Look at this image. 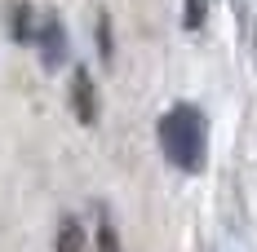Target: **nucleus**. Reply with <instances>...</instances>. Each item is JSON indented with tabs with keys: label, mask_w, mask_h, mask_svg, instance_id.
<instances>
[{
	"label": "nucleus",
	"mask_w": 257,
	"mask_h": 252,
	"mask_svg": "<svg viewBox=\"0 0 257 252\" xmlns=\"http://www.w3.org/2000/svg\"><path fill=\"white\" fill-rule=\"evenodd\" d=\"M155 137H160V151L164 159L182 168V173H200L208 159V120L200 106H191V102H178V106H169L164 115H160V124H155Z\"/></svg>",
	"instance_id": "f257e3e1"
},
{
	"label": "nucleus",
	"mask_w": 257,
	"mask_h": 252,
	"mask_svg": "<svg viewBox=\"0 0 257 252\" xmlns=\"http://www.w3.org/2000/svg\"><path fill=\"white\" fill-rule=\"evenodd\" d=\"M36 49H40V62H45V71H58L67 58H71V40H67V27L58 14H40L36 18Z\"/></svg>",
	"instance_id": "f03ea898"
},
{
	"label": "nucleus",
	"mask_w": 257,
	"mask_h": 252,
	"mask_svg": "<svg viewBox=\"0 0 257 252\" xmlns=\"http://www.w3.org/2000/svg\"><path fill=\"white\" fill-rule=\"evenodd\" d=\"M71 111L80 124H98V89H93V76L84 67L71 71Z\"/></svg>",
	"instance_id": "7ed1b4c3"
},
{
	"label": "nucleus",
	"mask_w": 257,
	"mask_h": 252,
	"mask_svg": "<svg viewBox=\"0 0 257 252\" xmlns=\"http://www.w3.org/2000/svg\"><path fill=\"white\" fill-rule=\"evenodd\" d=\"M5 18H9V40H14V45H36V18H40V14H36L27 0H14Z\"/></svg>",
	"instance_id": "20e7f679"
},
{
	"label": "nucleus",
	"mask_w": 257,
	"mask_h": 252,
	"mask_svg": "<svg viewBox=\"0 0 257 252\" xmlns=\"http://www.w3.org/2000/svg\"><path fill=\"white\" fill-rule=\"evenodd\" d=\"M84 226H80V217H62L58 221V234H53V252H84Z\"/></svg>",
	"instance_id": "39448f33"
},
{
	"label": "nucleus",
	"mask_w": 257,
	"mask_h": 252,
	"mask_svg": "<svg viewBox=\"0 0 257 252\" xmlns=\"http://www.w3.org/2000/svg\"><path fill=\"white\" fill-rule=\"evenodd\" d=\"M93 239H98V252H120V234H115V226H111V217H98V234H93Z\"/></svg>",
	"instance_id": "423d86ee"
},
{
	"label": "nucleus",
	"mask_w": 257,
	"mask_h": 252,
	"mask_svg": "<svg viewBox=\"0 0 257 252\" xmlns=\"http://www.w3.org/2000/svg\"><path fill=\"white\" fill-rule=\"evenodd\" d=\"M98 53H102L106 67L115 62V45H111V18H106V14H98Z\"/></svg>",
	"instance_id": "0eeeda50"
},
{
	"label": "nucleus",
	"mask_w": 257,
	"mask_h": 252,
	"mask_svg": "<svg viewBox=\"0 0 257 252\" xmlns=\"http://www.w3.org/2000/svg\"><path fill=\"white\" fill-rule=\"evenodd\" d=\"M204 23V0H186V9H182V27L186 31H200Z\"/></svg>",
	"instance_id": "6e6552de"
}]
</instances>
